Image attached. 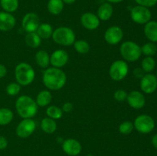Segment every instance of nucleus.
<instances>
[{
	"label": "nucleus",
	"instance_id": "f257e3e1",
	"mask_svg": "<svg viewBox=\"0 0 157 156\" xmlns=\"http://www.w3.org/2000/svg\"><path fill=\"white\" fill-rule=\"evenodd\" d=\"M42 81L48 90H59L66 84L67 76L61 68L48 67L43 73Z\"/></svg>",
	"mask_w": 157,
	"mask_h": 156
},
{
	"label": "nucleus",
	"instance_id": "f03ea898",
	"mask_svg": "<svg viewBox=\"0 0 157 156\" xmlns=\"http://www.w3.org/2000/svg\"><path fill=\"white\" fill-rule=\"evenodd\" d=\"M38 105L33 98L28 95L20 96L15 101V109L22 119H32L38 113Z\"/></svg>",
	"mask_w": 157,
	"mask_h": 156
},
{
	"label": "nucleus",
	"instance_id": "7ed1b4c3",
	"mask_svg": "<svg viewBox=\"0 0 157 156\" xmlns=\"http://www.w3.org/2000/svg\"><path fill=\"white\" fill-rule=\"evenodd\" d=\"M15 78L16 82L21 86L30 85L35 78V70L28 63H19L15 68Z\"/></svg>",
	"mask_w": 157,
	"mask_h": 156
},
{
	"label": "nucleus",
	"instance_id": "20e7f679",
	"mask_svg": "<svg viewBox=\"0 0 157 156\" xmlns=\"http://www.w3.org/2000/svg\"><path fill=\"white\" fill-rule=\"evenodd\" d=\"M120 53L124 61L127 62H135L142 55L141 47L132 41H124L120 47Z\"/></svg>",
	"mask_w": 157,
	"mask_h": 156
},
{
	"label": "nucleus",
	"instance_id": "39448f33",
	"mask_svg": "<svg viewBox=\"0 0 157 156\" xmlns=\"http://www.w3.org/2000/svg\"><path fill=\"white\" fill-rule=\"evenodd\" d=\"M52 38L56 44L61 46H71L76 41L75 32L71 28L65 26L55 28Z\"/></svg>",
	"mask_w": 157,
	"mask_h": 156
},
{
	"label": "nucleus",
	"instance_id": "423d86ee",
	"mask_svg": "<svg viewBox=\"0 0 157 156\" xmlns=\"http://www.w3.org/2000/svg\"><path fill=\"white\" fill-rule=\"evenodd\" d=\"M129 73V66L127 61L117 60L113 61L109 68V75L114 81L123 80Z\"/></svg>",
	"mask_w": 157,
	"mask_h": 156
},
{
	"label": "nucleus",
	"instance_id": "0eeeda50",
	"mask_svg": "<svg viewBox=\"0 0 157 156\" xmlns=\"http://www.w3.org/2000/svg\"><path fill=\"white\" fill-rule=\"evenodd\" d=\"M155 121L152 116L147 114H141L133 122L134 128L141 134L150 133L155 128Z\"/></svg>",
	"mask_w": 157,
	"mask_h": 156
},
{
	"label": "nucleus",
	"instance_id": "6e6552de",
	"mask_svg": "<svg viewBox=\"0 0 157 156\" xmlns=\"http://www.w3.org/2000/svg\"><path fill=\"white\" fill-rule=\"evenodd\" d=\"M130 18L136 24H145L151 20L152 13L149 8L137 5L130 10Z\"/></svg>",
	"mask_w": 157,
	"mask_h": 156
},
{
	"label": "nucleus",
	"instance_id": "1a4fd4ad",
	"mask_svg": "<svg viewBox=\"0 0 157 156\" xmlns=\"http://www.w3.org/2000/svg\"><path fill=\"white\" fill-rule=\"evenodd\" d=\"M36 128V124L32 119H22L17 125L15 132L19 138L26 139L32 136Z\"/></svg>",
	"mask_w": 157,
	"mask_h": 156
},
{
	"label": "nucleus",
	"instance_id": "9d476101",
	"mask_svg": "<svg viewBox=\"0 0 157 156\" xmlns=\"http://www.w3.org/2000/svg\"><path fill=\"white\" fill-rule=\"evenodd\" d=\"M40 25L39 17L34 12H29L24 15L21 21V27L27 33L36 32Z\"/></svg>",
	"mask_w": 157,
	"mask_h": 156
},
{
	"label": "nucleus",
	"instance_id": "9b49d317",
	"mask_svg": "<svg viewBox=\"0 0 157 156\" xmlns=\"http://www.w3.org/2000/svg\"><path fill=\"white\" fill-rule=\"evenodd\" d=\"M124 38V32L119 26H111L104 32V40L110 45L118 44Z\"/></svg>",
	"mask_w": 157,
	"mask_h": 156
},
{
	"label": "nucleus",
	"instance_id": "f8f14e48",
	"mask_svg": "<svg viewBox=\"0 0 157 156\" xmlns=\"http://www.w3.org/2000/svg\"><path fill=\"white\" fill-rule=\"evenodd\" d=\"M140 89L147 94H152L157 90V78L151 73H145L140 79Z\"/></svg>",
	"mask_w": 157,
	"mask_h": 156
},
{
	"label": "nucleus",
	"instance_id": "ddd939ff",
	"mask_svg": "<svg viewBox=\"0 0 157 156\" xmlns=\"http://www.w3.org/2000/svg\"><path fill=\"white\" fill-rule=\"evenodd\" d=\"M69 56L67 52L62 49H58L51 54L50 64L56 68H61L67 64Z\"/></svg>",
	"mask_w": 157,
	"mask_h": 156
},
{
	"label": "nucleus",
	"instance_id": "4468645a",
	"mask_svg": "<svg viewBox=\"0 0 157 156\" xmlns=\"http://www.w3.org/2000/svg\"><path fill=\"white\" fill-rule=\"evenodd\" d=\"M81 23L83 27L89 31H94L98 28L101 20L98 15L92 12H85L81 16Z\"/></svg>",
	"mask_w": 157,
	"mask_h": 156
},
{
	"label": "nucleus",
	"instance_id": "2eb2a0df",
	"mask_svg": "<svg viewBox=\"0 0 157 156\" xmlns=\"http://www.w3.org/2000/svg\"><path fill=\"white\" fill-rule=\"evenodd\" d=\"M62 150L69 156H77L81 152L82 146L77 139H67L63 141Z\"/></svg>",
	"mask_w": 157,
	"mask_h": 156
},
{
	"label": "nucleus",
	"instance_id": "dca6fc26",
	"mask_svg": "<svg viewBox=\"0 0 157 156\" xmlns=\"http://www.w3.org/2000/svg\"><path fill=\"white\" fill-rule=\"evenodd\" d=\"M127 103L131 108L135 110L142 109L146 104V99L144 95L137 90H133L127 94Z\"/></svg>",
	"mask_w": 157,
	"mask_h": 156
},
{
	"label": "nucleus",
	"instance_id": "f3484780",
	"mask_svg": "<svg viewBox=\"0 0 157 156\" xmlns=\"http://www.w3.org/2000/svg\"><path fill=\"white\" fill-rule=\"evenodd\" d=\"M16 24V19L12 13L0 12V31L9 32L14 28Z\"/></svg>",
	"mask_w": 157,
	"mask_h": 156
},
{
	"label": "nucleus",
	"instance_id": "a211bd4d",
	"mask_svg": "<svg viewBox=\"0 0 157 156\" xmlns=\"http://www.w3.org/2000/svg\"><path fill=\"white\" fill-rule=\"evenodd\" d=\"M113 14V7L111 3L104 2L99 6L97 12V15L101 21H108Z\"/></svg>",
	"mask_w": 157,
	"mask_h": 156
},
{
	"label": "nucleus",
	"instance_id": "6ab92c4d",
	"mask_svg": "<svg viewBox=\"0 0 157 156\" xmlns=\"http://www.w3.org/2000/svg\"><path fill=\"white\" fill-rule=\"evenodd\" d=\"M144 35L147 39L153 43H157V21H151L145 24Z\"/></svg>",
	"mask_w": 157,
	"mask_h": 156
},
{
	"label": "nucleus",
	"instance_id": "aec40b11",
	"mask_svg": "<svg viewBox=\"0 0 157 156\" xmlns=\"http://www.w3.org/2000/svg\"><path fill=\"white\" fill-rule=\"evenodd\" d=\"M52 100V93H51V92L49 91V90H41V92H39L38 94L37 95L35 102H36L38 106L45 107L48 106L51 103Z\"/></svg>",
	"mask_w": 157,
	"mask_h": 156
},
{
	"label": "nucleus",
	"instance_id": "412c9836",
	"mask_svg": "<svg viewBox=\"0 0 157 156\" xmlns=\"http://www.w3.org/2000/svg\"><path fill=\"white\" fill-rule=\"evenodd\" d=\"M35 62L41 68H48L50 64V56L48 53L44 50H40L37 51L35 56Z\"/></svg>",
	"mask_w": 157,
	"mask_h": 156
},
{
	"label": "nucleus",
	"instance_id": "4be33fe9",
	"mask_svg": "<svg viewBox=\"0 0 157 156\" xmlns=\"http://www.w3.org/2000/svg\"><path fill=\"white\" fill-rule=\"evenodd\" d=\"M64 2L62 0H48L47 4L48 11L53 15H58L64 9Z\"/></svg>",
	"mask_w": 157,
	"mask_h": 156
},
{
	"label": "nucleus",
	"instance_id": "5701e85b",
	"mask_svg": "<svg viewBox=\"0 0 157 156\" xmlns=\"http://www.w3.org/2000/svg\"><path fill=\"white\" fill-rule=\"evenodd\" d=\"M57 128H58V125L55 119L46 117L41 120V128L44 132L48 133V134H52L56 131Z\"/></svg>",
	"mask_w": 157,
	"mask_h": 156
},
{
	"label": "nucleus",
	"instance_id": "b1692460",
	"mask_svg": "<svg viewBox=\"0 0 157 156\" xmlns=\"http://www.w3.org/2000/svg\"><path fill=\"white\" fill-rule=\"evenodd\" d=\"M54 29L52 26L48 23H41L38 26L36 33L39 35L41 39H48L52 38Z\"/></svg>",
	"mask_w": 157,
	"mask_h": 156
},
{
	"label": "nucleus",
	"instance_id": "393cba45",
	"mask_svg": "<svg viewBox=\"0 0 157 156\" xmlns=\"http://www.w3.org/2000/svg\"><path fill=\"white\" fill-rule=\"evenodd\" d=\"M25 41L31 48H37L41 45V38L36 32H32V33H27L25 38Z\"/></svg>",
	"mask_w": 157,
	"mask_h": 156
},
{
	"label": "nucleus",
	"instance_id": "a878e982",
	"mask_svg": "<svg viewBox=\"0 0 157 156\" xmlns=\"http://www.w3.org/2000/svg\"><path fill=\"white\" fill-rule=\"evenodd\" d=\"M0 6L4 12L13 13L18 9V0H0Z\"/></svg>",
	"mask_w": 157,
	"mask_h": 156
},
{
	"label": "nucleus",
	"instance_id": "bb28decb",
	"mask_svg": "<svg viewBox=\"0 0 157 156\" xmlns=\"http://www.w3.org/2000/svg\"><path fill=\"white\" fill-rule=\"evenodd\" d=\"M14 118L13 112L9 108H0V125L10 123Z\"/></svg>",
	"mask_w": 157,
	"mask_h": 156
},
{
	"label": "nucleus",
	"instance_id": "cd10ccee",
	"mask_svg": "<svg viewBox=\"0 0 157 156\" xmlns=\"http://www.w3.org/2000/svg\"><path fill=\"white\" fill-rule=\"evenodd\" d=\"M75 50L81 54H86L90 50V44L85 40H77L73 44Z\"/></svg>",
	"mask_w": 157,
	"mask_h": 156
},
{
	"label": "nucleus",
	"instance_id": "c85d7f7f",
	"mask_svg": "<svg viewBox=\"0 0 157 156\" xmlns=\"http://www.w3.org/2000/svg\"><path fill=\"white\" fill-rule=\"evenodd\" d=\"M45 113L48 117L57 120V119H60L62 117L64 112H63L62 109L57 106H49L46 109Z\"/></svg>",
	"mask_w": 157,
	"mask_h": 156
},
{
	"label": "nucleus",
	"instance_id": "c756f323",
	"mask_svg": "<svg viewBox=\"0 0 157 156\" xmlns=\"http://www.w3.org/2000/svg\"><path fill=\"white\" fill-rule=\"evenodd\" d=\"M156 67V61L153 57H146L141 62V68L145 73H151Z\"/></svg>",
	"mask_w": 157,
	"mask_h": 156
},
{
	"label": "nucleus",
	"instance_id": "7c9ffc66",
	"mask_svg": "<svg viewBox=\"0 0 157 156\" xmlns=\"http://www.w3.org/2000/svg\"><path fill=\"white\" fill-rule=\"evenodd\" d=\"M141 52L146 57H153L156 54L157 46L153 42L146 43L141 47Z\"/></svg>",
	"mask_w": 157,
	"mask_h": 156
},
{
	"label": "nucleus",
	"instance_id": "2f4dec72",
	"mask_svg": "<svg viewBox=\"0 0 157 156\" xmlns=\"http://www.w3.org/2000/svg\"><path fill=\"white\" fill-rule=\"evenodd\" d=\"M134 126H133V123L130 121H124V122H121V125H119V130L120 133L122 135H129L133 132Z\"/></svg>",
	"mask_w": 157,
	"mask_h": 156
},
{
	"label": "nucleus",
	"instance_id": "473e14b6",
	"mask_svg": "<svg viewBox=\"0 0 157 156\" xmlns=\"http://www.w3.org/2000/svg\"><path fill=\"white\" fill-rule=\"evenodd\" d=\"M6 93L11 96H17L21 91V85L17 82L10 83L6 87Z\"/></svg>",
	"mask_w": 157,
	"mask_h": 156
},
{
	"label": "nucleus",
	"instance_id": "72a5a7b5",
	"mask_svg": "<svg viewBox=\"0 0 157 156\" xmlns=\"http://www.w3.org/2000/svg\"><path fill=\"white\" fill-rule=\"evenodd\" d=\"M113 97L117 102H124L127 100V93L124 90H117L113 93Z\"/></svg>",
	"mask_w": 157,
	"mask_h": 156
},
{
	"label": "nucleus",
	"instance_id": "f704fd0d",
	"mask_svg": "<svg viewBox=\"0 0 157 156\" xmlns=\"http://www.w3.org/2000/svg\"><path fill=\"white\" fill-rule=\"evenodd\" d=\"M138 6L151 8L157 4V0H134Z\"/></svg>",
	"mask_w": 157,
	"mask_h": 156
},
{
	"label": "nucleus",
	"instance_id": "c9c22d12",
	"mask_svg": "<svg viewBox=\"0 0 157 156\" xmlns=\"http://www.w3.org/2000/svg\"><path fill=\"white\" fill-rule=\"evenodd\" d=\"M133 76L136 78H138V79H141L143 76L145 75V72L143 70L142 68H140V67H136L133 70Z\"/></svg>",
	"mask_w": 157,
	"mask_h": 156
},
{
	"label": "nucleus",
	"instance_id": "e433bc0d",
	"mask_svg": "<svg viewBox=\"0 0 157 156\" xmlns=\"http://www.w3.org/2000/svg\"><path fill=\"white\" fill-rule=\"evenodd\" d=\"M61 109H62V110L64 113H71V112L73 110L74 106H73V105H72L71 102H65V103L63 104L62 108Z\"/></svg>",
	"mask_w": 157,
	"mask_h": 156
},
{
	"label": "nucleus",
	"instance_id": "4c0bfd02",
	"mask_svg": "<svg viewBox=\"0 0 157 156\" xmlns=\"http://www.w3.org/2000/svg\"><path fill=\"white\" fill-rule=\"evenodd\" d=\"M8 146V140L4 136H0V150H4Z\"/></svg>",
	"mask_w": 157,
	"mask_h": 156
},
{
	"label": "nucleus",
	"instance_id": "58836bf2",
	"mask_svg": "<svg viewBox=\"0 0 157 156\" xmlns=\"http://www.w3.org/2000/svg\"><path fill=\"white\" fill-rule=\"evenodd\" d=\"M6 73H7V68H6L5 65L0 64V79L4 77L6 75Z\"/></svg>",
	"mask_w": 157,
	"mask_h": 156
},
{
	"label": "nucleus",
	"instance_id": "ea45409f",
	"mask_svg": "<svg viewBox=\"0 0 157 156\" xmlns=\"http://www.w3.org/2000/svg\"><path fill=\"white\" fill-rule=\"evenodd\" d=\"M151 142H152V145H153V146L157 149V133L153 136Z\"/></svg>",
	"mask_w": 157,
	"mask_h": 156
},
{
	"label": "nucleus",
	"instance_id": "a19ab883",
	"mask_svg": "<svg viewBox=\"0 0 157 156\" xmlns=\"http://www.w3.org/2000/svg\"><path fill=\"white\" fill-rule=\"evenodd\" d=\"M64 4H67V5H71L73 3H75L76 2V0H62Z\"/></svg>",
	"mask_w": 157,
	"mask_h": 156
},
{
	"label": "nucleus",
	"instance_id": "79ce46f5",
	"mask_svg": "<svg viewBox=\"0 0 157 156\" xmlns=\"http://www.w3.org/2000/svg\"><path fill=\"white\" fill-rule=\"evenodd\" d=\"M124 0H107V2L109 3H115V4H117V3H121L122 2H124Z\"/></svg>",
	"mask_w": 157,
	"mask_h": 156
},
{
	"label": "nucleus",
	"instance_id": "37998d69",
	"mask_svg": "<svg viewBox=\"0 0 157 156\" xmlns=\"http://www.w3.org/2000/svg\"><path fill=\"white\" fill-rule=\"evenodd\" d=\"M86 156H94V155H92V154H87V155H86Z\"/></svg>",
	"mask_w": 157,
	"mask_h": 156
},
{
	"label": "nucleus",
	"instance_id": "c03bdc74",
	"mask_svg": "<svg viewBox=\"0 0 157 156\" xmlns=\"http://www.w3.org/2000/svg\"><path fill=\"white\" fill-rule=\"evenodd\" d=\"M156 78H157V72H156Z\"/></svg>",
	"mask_w": 157,
	"mask_h": 156
}]
</instances>
